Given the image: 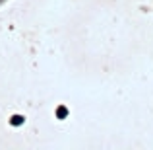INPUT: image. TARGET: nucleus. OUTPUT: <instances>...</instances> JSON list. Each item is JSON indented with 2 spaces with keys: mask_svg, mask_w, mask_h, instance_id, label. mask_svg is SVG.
Segmentation results:
<instances>
[{
  "mask_svg": "<svg viewBox=\"0 0 153 150\" xmlns=\"http://www.w3.org/2000/svg\"><path fill=\"white\" fill-rule=\"evenodd\" d=\"M56 117H58V119H66L68 117V107L66 105H58V107H56Z\"/></svg>",
  "mask_w": 153,
  "mask_h": 150,
  "instance_id": "f257e3e1",
  "label": "nucleus"
},
{
  "mask_svg": "<svg viewBox=\"0 0 153 150\" xmlns=\"http://www.w3.org/2000/svg\"><path fill=\"white\" fill-rule=\"evenodd\" d=\"M23 121H25V119H23L22 115H14V117L10 119V125H14V127H19V125H23Z\"/></svg>",
  "mask_w": 153,
  "mask_h": 150,
  "instance_id": "f03ea898",
  "label": "nucleus"
}]
</instances>
